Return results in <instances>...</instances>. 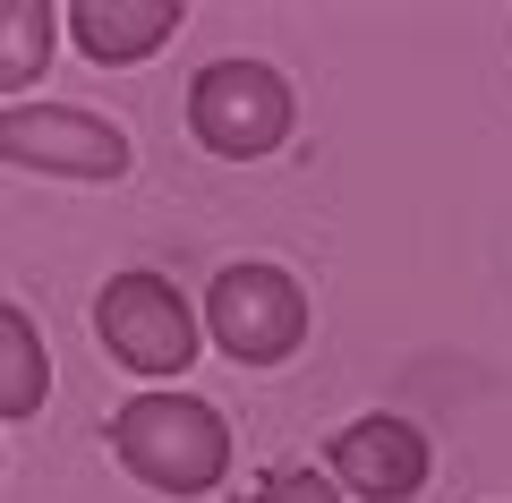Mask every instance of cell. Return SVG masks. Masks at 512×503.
Listing matches in <instances>:
<instances>
[{
	"mask_svg": "<svg viewBox=\"0 0 512 503\" xmlns=\"http://www.w3.org/2000/svg\"><path fill=\"white\" fill-rule=\"evenodd\" d=\"M111 452L154 495H214L231 469V427L197 393H137L111 410Z\"/></svg>",
	"mask_w": 512,
	"mask_h": 503,
	"instance_id": "6da1fadb",
	"label": "cell"
},
{
	"mask_svg": "<svg viewBox=\"0 0 512 503\" xmlns=\"http://www.w3.org/2000/svg\"><path fill=\"white\" fill-rule=\"evenodd\" d=\"M205 333L214 350H231L239 367H282L299 342H308V290L282 265H222L214 290H205Z\"/></svg>",
	"mask_w": 512,
	"mask_h": 503,
	"instance_id": "7a4b0ae2",
	"label": "cell"
},
{
	"mask_svg": "<svg viewBox=\"0 0 512 503\" xmlns=\"http://www.w3.org/2000/svg\"><path fill=\"white\" fill-rule=\"evenodd\" d=\"M188 128H197V145L222 154V162L274 154V145L291 137V77L265 69V60H214V69H197V86H188Z\"/></svg>",
	"mask_w": 512,
	"mask_h": 503,
	"instance_id": "3957f363",
	"label": "cell"
},
{
	"mask_svg": "<svg viewBox=\"0 0 512 503\" xmlns=\"http://www.w3.org/2000/svg\"><path fill=\"white\" fill-rule=\"evenodd\" d=\"M94 333L128 376H180L197 359V307L163 273H111L94 299Z\"/></svg>",
	"mask_w": 512,
	"mask_h": 503,
	"instance_id": "277c9868",
	"label": "cell"
},
{
	"mask_svg": "<svg viewBox=\"0 0 512 503\" xmlns=\"http://www.w3.org/2000/svg\"><path fill=\"white\" fill-rule=\"evenodd\" d=\"M0 162L52 171V180H128V128L94 120L77 103H9L0 111Z\"/></svg>",
	"mask_w": 512,
	"mask_h": 503,
	"instance_id": "5b68a950",
	"label": "cell"
},
{
	"mask_svg": "<svg viewBox=\"0 0 512 503\" xmlns=\"http://www.w3.org/2000/svg\"><path fill=\"white\" fill-rule=\"evenodd\" d=\"M427 435L410 427V418H393V410H367V418H350L342 435H333V452H325V478L342 486V503L359 495V503H410L427 486Z\"/></svg>",
	"mask_w": 512,
	"mask_h": 503,
	"instance_id": "8992f818",
	"label": "cell"
},
{
	"mask_svg": "<svg viewBox=\"0 0 512 503\" xmlns=\"http://www.w3.org/2000/svg\"><path fill=\"white\" fill-rule=\"evenodd\" d=\"M69 35H77L86 60L128 69V60H154L171 35H180V0H77Z\"/></svg>",
	"mask_w": 512,
	"mask_h": 503,
	"instance_id": "52a82bcc",
	"label": "cell"
},
{
	"mask_svg": "<svg viewBox=\"0 0 512 503\" xmlns=\"http://www.w3.org/2000/svg\"><path fill=\"white\" fill-rule=\"evenodd\" d=\"M52 393V350L18 299H0V418H35Z\"/></svg>",
	"mask_w": 512,
	"mask_h": 503,
	"instance_id": "ba28073f",
	"label": "cell"
},
{
	"mask_svg": "<svg viewBox=\"0 0 512 503\" xmlns=\"http://www.w3.org/2000/svg\"><path fill=\"white\" fill-rule=\"evenodd\" d=\"M52 43H60V26L43 0H0V94L35 86L52 69Z\"/></svg>",
	"mask_w": 512,
	"mask_h": 503,
	"instance_id": "9c48e42d",
	"label": "cell"
},
{
	"mask_svg": "<svg viewBox=\"0 0 512 503\" xmlns=\"http://www.w3.org/2000/svg\"><path fill=\"white\" fill-rule=\"evenodd\" d=\"M256 503H342V486L325 469H274V478L256 486Z\"/></svg>",
	"mask_w": 512,
	"mask_h": 503,
	"instance_id": "30bf717a",
	"label": "cell"
}]
</instances>
